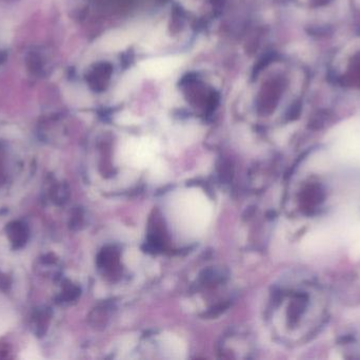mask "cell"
Instances as JSON below:
<instances>
[{
    "instance_id": "obj_2",
    "label": "cell",
    "mask_w": 360,
    "mask_h": 360,
    "mask_svg": "<svg viewBox=\"0 0 360 360\" xmlns=\"http://www.w3.org/2000/svg\"><path fill=\"white\" fill-rule=\"evenodd\" d=\"M182 63L180 56H164L150 58L139 64V71L142 75L153 78H161L171 74Z\"/></svg>"
},
{
    "instance_id": "obj_3",
    "label": "cell",
    "mask_w": 360,
    "mask_h": 360,
    "mask_svg": "<svg viewBox=\"0 0 360 360\" xmlns=\"http://www.w3.org/2000/svg\"><path fill=\"white\" fill-rule=\"evenodd\" d=\"M131 34L128 33H119V34H113V35H107L103 38V46L107 51H115V50H120L124 46L129 45L131 41Z\"/></svg>"
},
{
    "instance_id": "obj_1",
    "label": "cell",
    "mask_w": 360,
    "mask_h": 360,
    "mask_svg": "<svg viewBox=\"0 0 360 360\" xmlns=\"http://www.w3.org/2000/svg\"><path fill=\"white\" fill-rule=\"evenodd\" d=\"M158 149V143L153 139H132L123 145L121 155L129 165L142 168L155 165Z\"/></svg>"
}]
</instances>
